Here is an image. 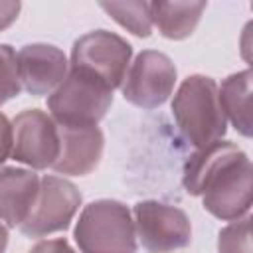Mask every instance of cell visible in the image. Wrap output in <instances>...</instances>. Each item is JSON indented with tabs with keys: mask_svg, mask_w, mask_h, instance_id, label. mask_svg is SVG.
<instances>
[{
	"mask_svg": "<svg viewBox=\"0 0 253 253\" xmlns=\"http://www.w3.org/2000/svg\"><path fill=\"white\" fill-rule=\"evenodd\" d=\"M249 221L251 217L245 215L225 225L217 235V253H253Z\"/></svg>",
	"mask_w": 253,
	"mask_h": 253,
	"instance_id": "obj_16",
	"label": "cell"
},
{
	"mask_svg": "<svg viewBox=\"0 0 253 253\" xmlns=\"http://www.w3.org/2000/svg\"><path fill=\"white\" fill-rule=\"evenodd\" d=\"M40 180L34 170L0 168V221L6 227H20L28 217L40 192Z\"/></svg>",
	"mask_w": 253,
	"mask_h": 253,
	"instance_id": "obj_12",
	"label": "cell"
},
{
	"mask_svg": "<svg viewBox=\"0 0 253 253\" xmlns=\"http://www.w3.org/2000/svg\"><path fill=\"white\" fill-rule=\"evenodd\" d=\"M22 91L20 75H18V59L16 51L8 43H0V107L10 99L18 97Z\"/></svg>",
	"mask_w": 253,
	"mask_h": 253,
	"instance_id": "obj_17",
	"label": "cell"
},
{
	"mask_svg": "<svg viewBox=\"0 0 253 253\" xmlns=\"http://www.w3.org/2000/svg\"><path fill=\"white\" fill-rule=\"evenodd\" d=\"M16 162L30 170L51 168L59 156V130L49 113L24 109L12 121V152Z\"/></svg>",
	"mask_w": 253,
	"mask_h": 253,
	"instance_id": "obj_9",
	"label": "cell"
},
{
	"mask_svg": "<svg viewBox=\"0 0 253 253\" xmlns=\"http://www.w3.org/2000/svg\"><path fill=\"white\" fill-rule=\"evenodd\" d=\"M12 152V123L4 113H0V164L10 158Z\"/></svg>",
	"mask_w": 253,
	"mask_h": 253,
	"instance_id": "obj_19",
	"label": "cell"
},
{
	"mask_svg": "<svg viewBox=\"0 0 253 253\" xmlns=\"http://www.w3.org/2000/svg\"><path fill=\"white\" fill-rule=\"evenodd\" d=\"M59 156L53 170L63 176H85L93 172L103 156L105 138L99 126H59Z\"/></svg>",
	"mask_w": 253,
	"mask_h": 253,
	"instance_id": "obj_11",
	"label": "cell"
},
{
	"mask_svg": "<svg viewBox=\"0 0 253 253\" xmlns=\"http://www.w3.org/2000/svg\"><path fill=\"white\" fill-rule=\"evenodd\" d=\"M113 105V89L103 81L69 69L47 97L49 117L59 126H97Z\"/></svg>",
	"mask_w": 253,
	"mask_h": 253,
	"instance_id": "obj_4",
	"label": "cell"
},
{
	"mask_svg": "<svg viewBox=\"0 0 253 253\" xmlns=\"http://www.w3.org/2000/svg\"><path fill=\"white\" fill-rule=\"evenodd\" d=\"M251 69L237 71L221 81L217 87L219 107L223 111L225 121H229L235 130L249 138L253 132L251 123Z\"/></svg>",
	"mask_w": 253,
	"mask_h": 253,
	"instance_id": "obj_13",
	"label": "cell"
},
{
	"mask_svg": "<svg viewBox=\"0 0 253 253\" xmlns=\"http://www.w3.org/2000/svg\"><path fill=\"white\" fill-rule=\"evenodd\" d=\"M22 89L34 97L51 95L69 71L65 53L51 43H26L16 53Z\"/></svg>",
	"mask_w": 253,
	"mask_h": 253,
	"instance_id": "obj_10",
	"label": "cell"
},
{
	"mask_svg": "<svg viewBox=\"0 0 253 253\" xmlns=\"http://www.w3.org/2000/svg\"><path fill=\"white\" fill-rule=\"evenodd\" d=\"M172 117L182 136L196 148L223 138L227 130L217 83L208 75H190L180 83L172 99Z\"/></svg>",
	"mask_w": 253,
	"mask_h": 253,
	"instance_id": "obj_2",
	"label": "cell"
},
{
	"mask_svg": "<svg viewBox=\"0 0 253 253\" xmlns=\"http://www.w3.org/2000/svg\"><path fill=\"white\" fill-rule=\"evenodd\" d=\"M81 253H136V229L128 210L119 200L87 204L73 229Z\"/></svg>",
	"mask_w": 253,
	"mask_h": 253,
	"instance_id": "obj_3",
	"label": "cell"
},
{
	"mask_svg": "<svg viewBox=\"0 0 253 253\" xmlns=\"http://www.w3.org/2000/svg\"><path fill=\"white\" fill-rule=\"evenodd\" d=\"M182 184L188 194L202 196L204 210L221 221L249 215L253 168L249 156L231 140L219 138L198 148L184 164Z\"/></svg>",
	"mask_w": 253,
	"mask_h": 253,
	"instance_id": "obj_1",
	"label": "cell"
},
{
	"mask_svg": "<svg viewBox=\"0 0 253 253\" xmlns=\"http://www.w3.org/2000/svg\"><path fill=\"white\" fill-rule=\"evenodd\" d=\"M6 245H8V227L0 221V253L6 251Z\"/></svg>",
	"mask_w": 253,
	"mask_h": 253,
	"instance_id": "obj_21",
	"label": "cell"
},
{
	"mask_svg": "<svg viewBox=\"0 0 253 253\" xmlns=\"http://www.w3.org/2000/svg\"><path fill=\"white\" fill-rule=\"evenodd\" d=\"M119 26L128 30L136 38H148L152 34L150 2H101L99 4Z\"/></svg>",
	"mask_w": 253,
	"mask_h": 253,
	"instance_id": "obj_15",
	"label": "cell"
},
{
	"mask_svg": "<svg viewBox=\"0 0 253 253\" xmlns=\"http://www.w3.org/2000/svg\"><path fill=\"white\" fill-rule=\"evenodd\" d=\"M176 77V65L166 53L144 49L126 69L121 85L123 97L138 109H156L170 99Z\"/></svg>",
	"mask_w": 253,
	"mask_h": 253,
	"instance_id": "obj_7",
	"label": "cell"
},
{
	"mask_svg": "<svg viewBox=\"0 0 253 253\" xmlns=\"http://www.w3.org/2000/svg\"><path fill=\"white\" fill-rule=\"evenodd\" d=\"M130 57L132 45L125 38L109 30H93L73 42L69 69L83 71L115 91L123 85Z\"/></svg>",
	"mask_w": 253,
	"mask_h": 253,
	"instance_id": "obj_5",
	"label": "cell"
},
{
	"mask_svg": "<svg viewBox=\"0 0 253 253\" xmlns=\"http://www.w3.org/2000/svg\"><path fill=\"white\" fill-rule=\"evenodd\" d=\"M136 237L148 253H170L184 249L192 241V223L184 210L158 202L144 200L132 210Z\"/></svg>",
	"mask_w": 253,
	"mask_h": 253,
	"instance_id": "obj_8",
	"label": "cell"
},
{
	"mask_svg": "<svg viewBox=\"0 0 253 253\" xmlns=\"http://www.w3.org/2000/svg\"><path fill=\"white\" fill-rule=\"evenodd\" d=\"M206 8V2H150V20L164 38L178 42L194 34Z\"/></svg>",
	"mask_w": 253,
	"mask_h": 253,
	"instance_id": "obj_14",
	"label": "cell"
},
{
	"mask_svg": "<svg viewBox=\"0 0 253 253\" xmlns=\"http://www.w3.org/2000/svg\"><path fill=\"white\" fill-rule=\"evenodd\" d=\"M20 10H22L20 2H0V32L10 28L18 20Z\"/></svg>",
	"mask_w": 253,
	"mask_h": 253,
	"instance_id": "obj_20",
	"label": "cell"
},
{
	"mask_svg": "<svg viewBox=\"0 0 253 253\" xmlns=\"http://www.w3.org/2000/svg\"><path fill=\"white\" fill-rule=\"evenodd\" d=\"M30 253H75V249L67 243V239L63 237H55V239H42L38 241Z\"/></svg>",
	"mask_w": 253,
	"mask_h": 253,
	"instance_id": "obj_18",
	"label": "cell"
},
{
	"mask_svg": "<svg viewBox=\"0 0 253 253\" xmlns=\"http://www.w3.org/2000/svg\"><path fill=\"white\" fill-rule=\"evenodd\" d=\"M81 192L73 182L45 174L40 180L38 198L28 217L22 221L20 231L26 237H45L67 229L81 206Z\"/></svg>",
	"mask_w": 253,
	"mask_h": 253,
	"instance_id": "obj_6",
	"label": "cell"
}]
</instances>
